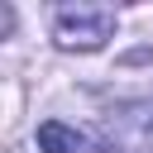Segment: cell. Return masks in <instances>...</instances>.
<instances>
[{
	"label": "cell",
	"mask_w": 153,
	"mask_h": 153,
	"mask_svg": "<svg viewBox=\"0 0 153 153\" xmlns=\"http://www.w3.org/2000/svg\"><path fill=\"white\" fill-rule=\"evenodd\" d=\"M110 29H115L110 5H67V10H57V43L62 48L91 53V48H100L110 38Z\"/></svg>",
	"instance_id": "6da1fadb"
},
{
	"label": "cell",
	"mask_w": 153,
	"mask_h": 153,
	"mask_svg": "<svg viewBox=\"0 0 153 153\" xmlns=\"http://www.w3.org/2000/svg\"><path fill=\"white\" fill-rule=\"evenodd\" d=\"M110 153H153V105H120L110 120Z\"/></svg>",
	"instance_id": "7a4b0ae2"
},
{
	"label": "cell",
	"mask_w": 153,
	"mask_h": 153,
	"mask_svg": "<svg viewBox=\"0 0 153 153\" xmlns=\"http://www.w3.org/2000/svg\"><path fill=\"white\" fill-rule=\"evenodd\" d=\"M33 143H38V153H100V148H96V139L76 134V129H72V124H62V120H43V124H38V134H33Z\"/></svg>",
	"instance_id": "3957f363"
}]
</instances>
